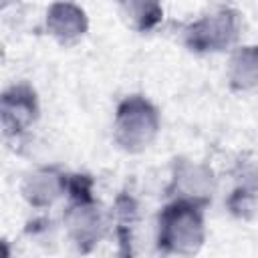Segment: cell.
Wrapping results in <instances>:
<instances>
[{
	"label": "cell",
	"instance_id": "cell-1",
	"mask_svg": "<svg viewBox=\"0 0 258 258\" xmlns=\"http://www.w3.org/2000/svg\"><path fill=\"white\" fill-rule=\"evenodd\" d=\"M204 206L173 200L159 214L157 242L159 248L173 254H194L206 238L204 228Z\"/></svg>",
	"mask_w": 258,
	"mask_h": 258
},
{
	"label": "cell",
	"instance_id": "cell-2",
	"mask_svg": "<svg viewBox=\"0 0 258 258\" xmlns=\"http://www.w3.org/2000/svg\"><path fill=\"white\" fill-rule=\"evenodd\" d=\"M161 119L157 107L141 95H131L125 97L115 111L113 139L123 151L139 153L153 143Z\"/></svg>",
	"mask_w": 258,
	"mask_h": 258
},
{
	"label": "cell",
	"instance_id": "cell-3",
	"mask_svg": "<svg viewBox=\"0 0 258 258\" xmlns=\"http://www.w3.org/2000/svg\"><path fill=\"white\" fill-rule=\"evenodd\" d=\"M67 194L71 196V204L62 216L64 228L79 248H89L99 242L105 232V216L101 206L93 200L91 179L87 175L69 177Z\"/></svg>",
	"mask_w": 258,
	"mask_h": 258
},
{
	"label": "cell",
	"instance_id": "cell-4",
	"mask_svg": "<svg viewBox=\"0 0 258 258\" xmlns=\"http://www.w3.org/2000/svg\"><path fill=\"white\" fill-rule=\"evenodd\" d=\"M238 12L232 8H218L185 26L183 44L194 52H220L230 48L238 40Z\"/></svg>",
	"mask_w": 258,
	"mask_h": 258
},
{
	"label": "cell",
	"instance_id": "cell-5",
	"mask_svg": "<svg viewBox=\"0 0 258 258\" xmlns=\"http://www.w3.org/2000/svg\"><path fill=\"white\" fill-rule=\"evenodd\" d=\"M38 97L36 91L26 85L18 83L8 87L2 93V103H0V121H2V131L6 139H16L22 137L38 119Z\"/></svg>",
	"mask_w": 258,
	"mask_h": 258
},
{
	"label": "cell",
	"instance_id": "cell-6",
	"mask_svg": "<svg viewBox=\"0 0 258 258\" xmlns=\"http://www.w3.org/2000/svg\"><path fill=\"white\" fill-rule=\"evenodd\" d=\"M169 189L173 191L175 200H185L206 206L216 189V177L208 165L179 159L175 163Z\"/></svg>",
	"mask_w": 258,
	"mask_h": 258
},
{
	"label": "cell",
	"instance_id": "cell-7",
	"mask_svg": "<svg viewBox=\"0 0 258 258\" xmlns=\"http://www.w3.org/2000/svg\"><path fill=\"white\" fill-rule=\"evenodd\" d=\"M69 189V175L62 173L58 167L44 165L36 167L22 179L20 191L28 206L36 210L50 208L60 196H64Z\"/></svg>",
	"mask_w": 258,
	"mask_h": 258
},
{
	"label": "cell",
	"instance_id": "cell-8",
	"mask_svg": "<svg viewBox=\"0 0 258 258\" xmlns=\"http://www.w3.org/2000/svg\"><path fill=\"white\" fill-rule=\"evenodd\" d=\"M44 26H46V32L58 44L71 46L85 36L87 28H89V20H87L85 10L81 6H77L75 2L56 0L46 10Z\"/></svg>",
	"mask_w": 258,
	"mask_h": 258
},
{
	"label": "cell",
	"instance_id": "cell-9",
	"mask_svg": "<svg viewBox=\"0 0 258 258\" xmlns=\"http://www.w3.org/2000/svg\"><path fill=\"white\" fill-rule=\"evenodd\" d=\"M228 83L234 91H250L258 87V44L240 46L232 52Z\"/></svg>",
	"mask_w": 258,
	"mask_h": 258
},
{
	"label": "cell",
	"instance_id": "cell-10",
	"mask_svg": "<svg viewBox=\"0 0 258 258\" xmlns=\"http://www.w3.org/2000/svg\"><path fill=\"white\" fill-rule=\"evenodd\" d=\"M119 12L125 24L137 32L153 30L163 18L159 0H119Z\"/></svg>",
	"mask_w": 258,
	"mask_h": 258
},
{
	"label": "cell",
	"instance_id": "cell-11",
	"mask_svg": "<svg viewBox=\"0 0 258 258\" xmlns=\"http://www.w3.org/2000/svg\"><path fill=\"white\" fill-rule=\"evenodd\" d=\"M18 2H20V0H0V4H2V8H4V10H6L8 6H14V4H18Z\"/></svg>",
	"mask_w": 258,
	"mask_h": 258
}]
</instances>
